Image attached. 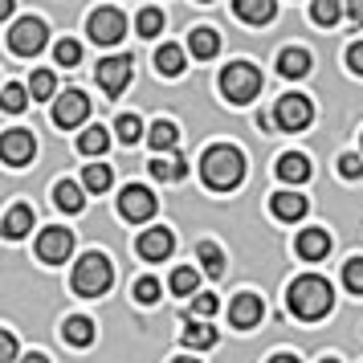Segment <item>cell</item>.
Returning <instances> with one entry per match:
<instances>
[{
  "mask_svg": "<svg viewBox=\"0 0 363 363\" xmlns=\"http://www.w3.org/2000/svg\"><path fill=\"white\" fill-rule=\"evenodd\" d=\"M286 306L294 318L302 323H314V318H327L330 306H335V290H330L327 278H318V274H302V278L290 281V290H286Z\"/></svg>",
  "mask_w": 363,
  "mask_h": 363,
  "instance_id": "1",
  "label": "cell"
},
{
  "mask_svg": "<svg viewBox=\"0 0 363 363\" xmlns=\"http://www.w3.org/2000/svg\"><path fill=\"white\" fill-rule=\"evenodd\" d=\"M200 176H204V184H208L213 192H233L237 184L245 180V155L237 147H229V143H216V147L204 151Z\"/></svg>",
  "mask_w": 363,
  "mask_h": 363,
  "instance_id": "2",
  "label": "cell"
},
{
  "mask_svg": "<svg viewBox=\"0 0 363 363\" xmlns=\"http://www.w3.org/2000/svg\"><path fill=\"white\" fill-rule=\"evenodd\" d=\"M74 294L82 298H99L111 290V281H115V269H111V262L102 257V253H86L82 262L74 265Z\"/></svg>",
  "mask_w": 363,
  "mask_h": 363,
  "instance_id": "3",
  "label": "cell"
},
{
  "mask_svg": "<svg viewBox=\"0 0 363 363\" xmlns=\"http://www.w3.org/2000/svg\"><path fill=\"white\" fill-rule=\"evenodd\" d=\"M257 90H262V69L249 66V62H233V66H225V74H220V94L229 102H249L257 99Z\"/></svg>",
  "mask_w": 363,
  "mask_h": 363,
  "instance_id": "4",
  "label": "cell"
},
{
  "mask_svg": "<svg viewBox=\"0 0 363 363\" xmlns=\"http://www.w3.org/2000/svg\"><path fill=\"white\" fill-rule=\"evenodd\" d=\"M314 118V106L306 94H286V99H278V106H274V123H278L281 131H306Z\"/></svg>",
  "mask_w": 363,
  "mask_h": 363,
  "instance_id": "5",
  "label": "cell"
},
{
  "mask_svg": "<svg viewBox=\"0 0 363 363\" xmlns=\"http://www.w3.org/2000/svg\"><path fill=\"white\" fill-rule=\"evenodd\" d=\"M155 208H160V204H155V196H151V188H143V184H127L123 196H118V213H123V220H131V225L151 220Z\"/></svg>",
  "mask_w": 363,
  "mask_h": 363,
  "instance_id": "6",
  "label": "cell"
},
{
  "mask_svg": "<svg viewBox=\"0 0 363 363\" xmlns=\"http://www.w3.org/2000/svg\"><path fill=\"white\" fill-rule=\"evenodd\" d=\"M9 45H13V53H21V57H33V53L45 50V25L37 17H25L13 25V33H9Z\"/></svg>",
  "mask_w": 363,
  "mask_h": 363,
  "instance_id": "7",
  "label": "cell"
},
{
  "mask_svg": "<svg viewBox=\"0 0 363 363\" xmlns=\"http://www.w3.org/2000/svg\"><path fill=\"white\" fill-rule=\"evenodd\" d=\"M123 33H127V17L118 9H99L90 17V41H99V45H118Z\"/></svg>",
  "mask_w": 363,
  "mask_h": 363,
  "instance_id": "8",
  "label": "cell"
},
{
  "mask_svg": "<svg viewBox=\"0 0 363 363\" xmlns=\"http://www.w3.org/2000/svg\"><path fill=\"white\" fill-rule=\"evenodd\" d=\"M86 115H90V99H86L82 90H66L62 99L53 102V123L57 127H82L86 123Z\"/></svg>",
  "mask_w": 363,
  "mask_h": 363,
  "instance_id": "9",
  "label": "cell"
},
{
  "mask_svg": "<svg viewBox=\"0 0 363 363\" xmlns=\"http://www.w3.org/2000/svg\"><path fill=\"white\" fill-rule=\"evenodd\" d=\"M74 253V233L69 229H45L37 237V257L50 265H62Z\"/></svg>",
  "mask_w": 363,
  "mask_h": 363,
  "instance_id": "10",
  "label": "cell"
},
{
  "mask_svg": "<svg viewBox=\"0 0 363 363\" xmlns=\"http://www.w3.org/2000/svg\"><path fill=\"white\" fill-rule=\"evenodd\" d=\"M33 151H37V143H33V135L29 131H4L0 135V155H4V164L9 167H21V164H29L33 160Z\"/></svg>",
  "mask_w": 363,
  "mask_h": 363,
  "instance_id": "11",
  "label": "cell"
},
{
  "mask_svg": "<svg viewBox=\"0 0 363 363\" xmlns=\"http://www.w3.org/2000/svg\"><path fill=\"white\" fill-rule=\"evenodd\" d=\"M127 82H131V57H106V62H99V86L111 99H118Z\"/></svg>",
  "mask_w": 363,
  "mask_h": 363,
  "instance_id": "12",
  "label": "cell"
},
{
  "mask_svg": "<svg viewBox=\"0 0 363 363\" xmlns=\"http://www.w3.org/2000/svg\"><path fill=\"white\" fill-rule=\"evenodd\" d=\"M262 314H265V306H262V298H257V294H237L229 302V323H233V327H241V330L257 327V323H262Z\"/></svg>",
  "mask_w": 363,
  "mask_h": 363,
  "instance_id": "13",
  "label": "cell"
},
{
  "mask_svg": "<svg viewBox=\"0 0 363 363\" xmlns=\"http://www.w3.org/2000/svg\"><path fill=\"white\" fill-rule=\"evenodd\" d=\"M172 245H176V237H172L167 229H147L139 241H135V249H139L143 262H164L167 253H172Z\"/></svg>",
  "mask_w": 363,
  "mask_h": 363,
  "instance_id": "14",
  "label": "cell"
},
{
  "mask_svg": "<svg viewBox=\"0 0 363 363\" xmlns=\"http://www.w3.org/2000/svg\"><path fill=\"white\" fill-rule=\"evenodd\" d=\"M330 253V233L327 229H302L298 233V257L302 262H318Z\"/></svg>",
  "mask_w": 363,
  "mask_h": 363,
  "instance_id": "15",
  "label": "cell"
},
{
  "mask_svg": "<svg viewBox=\"0 0 363 363\" xmlns=\"http://www.w3.org/2000/svg\"><path fill=\"white\" fill-rule=\"evenodd\" d=\"M269 208H274L278 220H302L306 216V196H298V192H274Z\"/></svg>",
  "mask_w": 363,
  "mask_h": 363,
  "instance_id": "16",
  "label": "cell"
},
{
  "mask_svg": "<svg viewBox=\"0 0 363 363\" xmlns=\"http://www.w3.org/2000/svg\"><path fill=\"white\" fill-rule=\"evenodd\" d=\"M233 9H237V17L249 21V25H269L274 13H278V4H274V0H237Z\"/></svg>",
  "mask_w": 363,
  "mask_h": 363,
  "instance_id": "17",
  "label": "cell"
},
{
  "mask_svg": "<svg viewBox=\"0 0 363 363\" xmlns=\"http://www.w3.org/2000/svg\"><path fill=\"white\" fill-rule=\"evenodd\" d=\"M53 204H57L62 213H82L86 196H82V188H78L74 180H62V184H53Z\"/></svg>",
  "mask_w": 363,
  "mask_h": 363,
  "instance_id": "18",
  "label": "cell"
},
{
  "mask_svg": "<svg viewBox=\"0 0 363 363\" xmlns=\"http://www.w3.org/2000/svg\"><path fill=\"white\" fill-rule=\"evenodd\" d=\"M155 69H160L164 78L184 74V50H180V45H172V41H164V45L155 50Z\"/></svg>",
  "mask_w": 363,
  "mask_h": 363,
  "instance_id": "19",
  "label": "cell"
},
{
  "mask_svg": "<svg viewBox=\"0 0 363 363\" xmlns=\"http://www.w3.org/2000/svg\"><path fill=\"white\" fill-rule=\"evenodd\" d=\"M278 69H281V78H306V74H311V53L306 50H281Z\"/></svg>",
  "mask_w": 363,
  "mask_h": 363,
  "instance_id": "20",
  "label": "cell"
},
{
  "mask_svg": "<svg viewBox=\"0 0 363 363\" xmlns=\"http://www.w3.org/2000/svg\"><path fill=\"white\" fill-rule=\"evenodd\" d=\"M278 176L286 184H306V180H311V164H306V155H294V151H290V155H281V160H278Z\"/></svg>",
  "mask_w": 363,
  "mask_h": 363,
  "instance_id": "21",
  "label": "cell"
},
{
  "mask_svg": "<svg viewBox=\"0 0 363 363\" xmlns=\"http://www.w3.org/2000/svg\"><path fill=\"white\" fill-rule=\"evenodd\" d=\"M62 339L74 347H90L94 343V323L82 318V314H74V318H66V327H62Z\"/></svg>",
  "mask_w": 363,
  "mask_h": 363,
  "instance_id": "22",
  "label": "cell"
},
{
  "mask_svg": "<svg viewBox=\"0 0 363 363\" xmlns=\"http://www.w3.org/2000/svg\"><path fill=\"white\" fill-rule=\"evenodd\" d=\"M151 176L155 180H164V184H176V180H184L188 176V164H184L180 155H160V160H151Z\"/></svg>",
  "mask_w": 363,
  "mask_h": 363,
  "instance_id": "23",
  "label": "cell"
},
{
  "mask_svg": "<svg viewBox=\"0 0 363 363\" xmlns=\"http://www.w3.org/2000/svg\"><path fill=\"white\" fill-rule=\"evenodd\" d=\"M196 257H200V265H204V274H208V278H220V274H225V253H220L216 241H200Z\"/></svg>",
  "mask_w": 363,
  "mask_h": 363,
  "instance_id": "24",
  "label": "cell"
},
{
  "mask_svg": "<svg viewBox=\"0 0 363 363\" xmlns=\"http://www.w3.org/2000/svg\"><path fill=\"white\" fill-rule=\"evenodd\" d=\"M188 50L196 53L200 62L216 57V50H220V37H216V29H196V33L188 37Z\"/></svg>",
  "mask_w": 363,
  "mask_h": 363,
  "instance_id": "25",
  "label": "cell"
},
{
  "mask_svg": "<svg viewBox=\"0 0 363 363\" xmlns=\"http://www.w3.org/2000/svg\"><path fill=\"white\" fill-rule=\"evenodd\" d=\"M29 229H33V208H25V204H13V208H9V216H4V233L17 241V237H25Z\"/></svg>",
  "mask_w": 363,
  "mask_h": 363,
  "instance_id": "26",
  "label": "cell"
},
{
  "mask_svg": "<svg viewBox=\"0 0 363 363\" xmlns=\"http://www.w3.org/2000/svg\"><path fill=\"white\" fill-rule=\"evenodd\" d=\"M151 147L155 151H176V143H180V131H176V123H167V118H160L155 127H151Z\"/></svg>",
  "mask_w": 363,
  "mask_h": 363,
  "instance_id": "27",
  "label": "cell"
},
{
  "mask_svg": "<svg viewBox=\"0 0 363 363\" xmlns=\"http://www.w3.org/2000/svg\"><path fill=\"white\" fill-rule=\"evenodd\" d=\"M106 147H111V135H106V127H86L82 139H78V151H82V155H102Z\"/></svg>",
  "mask_w": 363,
  "mask_h": 363,
  "instance_id": "28",
  "label": "cell"
},
{
  "mask_svg": "<svg viewBox=\"0 0 363 363\" xmlns=\"http://www.w3.org/2000/svg\"><path fill=\"white\" fill-rule=\"evenodd\" d=\"M82 184H86V192H106V188H111V167L106 164H90L82 172Z\"/></svg>",
  "mask_w": 363,
  "mask_h": 363,
  "instance_id": "29",
  "label": "cell"
},
{
  "mask_svg": "<svg viewBox=\"0 0 363 363\" xmlns=\"http://www.w3.org/2000/svg\"><path fill=\"white\" fill-rule=\"evenodd\" d=\"M184 343L196 347V351H204V347H213V343H216V330H213V327H204V323H192V327L184 330Z\"/></svg>",
  "mask_w": 363,
  "mask_h": 363,
  "instance_id": "30",
  "label": "cell"
},
{
  "mask_svg": "<svg viewBox=\"0 0 363 363\" xmlns=\"http://www.w3.org/2000/svg\"><path fill=\"white\" fill-rule=\"evenodd\" d=\"M135 29H139V37H160V29H164V13H160V9H143L139 21H135Z\"/></svg>",
  "mask_w": 363,
  "mask_h": 363,
  "instance_id": "31",
  "label": "cell"
},
{
  "mask_svg": "<svg viewBox=\"0 0 363 363\" xmlns=\"http://www.w3.org/2000/svg\"><path fill=\"white\" fill-rule=\"evenodd\" d=\"M311 17L318 21V25H335V21L343 17V4H339V0H314Z\"/></svg>",
  "mask_w": 363,
  "mask_h": 363,
  "instance_id": "32",
  "label": "cell"
},
{
  "mask_svg": "<svg viewBox=\"0 0 363 363\" xmlns=\"http://www.w3.org/2000/svg\"><path fill=\"white\" fill-rule=\"evenodd\" d=\"M115 131H118V139H123V143H139V139H143V123H139L135 115H123L115 123Z\"/></svg>",
  "mask_w": 363,
  "mask_h": 363,
  "instance_id": "33",
  "label": "cell"
},
{
  "mask_svg": "<svg viewBox=\"0 0 363 363\" xmlns=\"http://www.w3.org/2000/svg\"><path fill=\"white\" fill-rule=\"evenodd\" d=\"M343 281L351 294H363V257H351V262L343 265Z\"/></svg>",
  "mask_w": 363,
  "mask_h": 363,
  "instance_id": "34",
  "label": "cell"
},
{
  "mask_svg": "<svg viewBox=\"0 0 363 363\" xmlns=\"http://www.w3.org/2000/svg\"><path fill=\"white\" fill-rule=\"evenodd\" d=\"M172 290H176V294H192V290H196V269H192V265H180V269L172 274Z\"/></svg>",
  "mask_w": 363,
  "mask_h": 363,
  "instance_id": "35",
  "label": "cell"
},
{
  "mask_svg": "<svg viewBox=\"0 0 363 363\" xmlns=\"http://www.w3.org/2000/svg\"><path fill=\"white\" fill-rule=\"evenodd\" d=\"M53 86H57V78H53L50 69H37V74H33V82H29V90H33V99H50V94H53Z\"/></svg>",
  "mask_w": 363,
  "mask_h": 363,
  "instance_id": "36",
  "label": "cell"
},
{
  "mask_svg": "<svg viewBox=\"0 0 363 363\" xmlns=\"http://www.w3.org/2000/svg\"><path fill=\"white\" fill-rule=\"evenodd\" d=\"M53 57H57V62H62V66H78V57H82V45H78V41H57V50H53Z\"/></svg>",
  "mask_w": 363,
  "mask_h": 363,
  "instance_id": "37",
  "label": "cell"
},
{
  "mask_svg": "<svg viewBox=\"0 0 363 363\" xmlns=\"http://www.w3.org/2000/svg\"><path fill=\"white\" fill-rule=\"evenodd\" d=\"M135 298H139L143 306L160 302V281H155V278H139V281H135Z\"/></svg>",
  "mask_w": 363,
  "mask_h": 363,
  "instance_id": "38",
  "label": "cell"
},
{
  "mask_svg": "<svg viewBox=\"0 0 363 363\" xmlns=\"http://www.w3.org/2000/svg\"><path fill=\"white\" fill-rule=\"evenodd\" d=\"M0 102H4V111H13V115H17V111H25V90H21L17 82H9V86H4V99H0Z\"/></svg>",
  "mask_w": 363,
  "mask_h": 363,
  "instance_id": "39",
  "label": "cell"
},
{
  "mask_svg": "<svg viewBox=\"0 0 363 363\" xmlns=\"http://www.w3.org/2000/svg\"><path fill=\"white\" fill-rule=\"evenodd\" d=\"M216 306H220L216 294H196V298H192V314H200V318H213Z\"/></svg>",
  "mask_w": 363,
  "mask_h": 363,
  "instance_id": "40",
  "label": "cell"
},
{
  "mask_svg": "<svg viewBox=\"0 0 363 363\" xmlns=\"http://www.w3.org/2000/svg\"><path fill=\"white\" fill-rule=\"evenodd\" d=\"M339 176H343V180H359L363 176L359 155H343V160H339Z\"/></svg>",
  "mask_w": 363,
  "mask_h": 363,
  "instance_id": "41",
  "label": "cell"
},
{
  "mask_svg": "<svg viewBox=\"0 0 363 363\" xmlns=\"http://www.w3.org/2000/svg\"><path fill=\"white\" fill-rule=\"evenodd\" d=\"M0 363H17V339H13V330L0 335Z\"/></svg>",
  "mask_w": 363,
  "mask_h": 363,
  "instance_id": "42",
  "label": "cell"
},
{
  "mask_svg": "<svg viewBox=\"0 0 363 363\" xmlns=\"http://www.w3.org/2000/svg\"><path fill=\"white\" fill-rule=\"evenodd\" d=\"M347 69H351V74H359V78H363V41H355V45L347 50Z\"/></svg>",
  "mask_w": 363,
  "mask_h": 363,
  "instance_id": "43",
  "label": "cell"
},
{
  "mask_svg": "<svg viewBox=\"0 0 363 363\" xmlns=\"http://www.w3.org/2000/svg\"><path fill=\"white\" fill-rule=\"evenodd\" d=\"M347 17L355 21V25H363V0H351V4H347Z\"/></svg>",
  "mask_w": 363,
  "mask_h": 363,
  "instance_id": "44",
  "label": "cell"
},
{
  "mask_svg": "<svg viewBox=\"0 0 363 363\" xmlns=\"http://www.w3.org/2000/svg\"><path fill=\"white\" fill-rule=\"evenodd\" d=\"M269 363H302V359H298V355H274Z\"/></svg>",
  "mask_w": 363,
  "mask_h": 363,
  "instance_id": "45",
  "label": "cell"
},
{
  "mask_svg": "<svg viewBox=\"0 0 363 363\" xmlns=\"http://www.w3.org/2000/svg\"><path fill=\"white\" fill-rule=\"evenodd\" d=\"M21 363H50V359H45V355H25Z\"/></svg>",
  "mask_w": 363,
  "mask_h": 363,
  "instance_id": "46",
  "label": "cell"
},
{
  "mask_svg": "<svg viewBox=\"0 0 363 363\" xmlns=\"http://www.w3.org/2000/svg\"><path fill=\"white\" fill-rule=\"evenodd\" d=\"M172 363H200V359H172Z\"/></svg>",
  "mask_w": 363,
  "mask_h": 363,
  "instance_id": "47",
  "label": "cell"
},
{
  "mask_svg": "<svg viewBox=\"0 0 363 363\" xmlns=\"http://www.w3.org/2000/svg\"><path fill=\"white\" fill-rule=\"evenodd\" d=\"M323 363H339V359H323Z\"/></svg>",
  "mask_w": 363,
  "mask_h": 363,
  "instance_id": "48",
  "label": "cell"
}]
</instances>
